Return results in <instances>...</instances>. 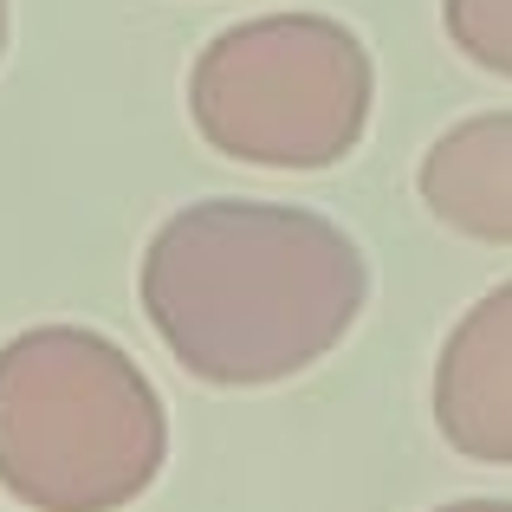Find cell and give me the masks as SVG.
<instances>
[{
    "label": "cell",
    "instance_id": "1",
    "mask_svg": "<svg viewBox=\"0 0 512 512\" xmlns=\"http://www.w3.org/2000/svg\"><path fill=\"white\" fill-rule=\"evenodd\" d=\"M137 299L195 383H292L363 318L370 266L338 221L286 201H195L150 234Z\"/></svg>",
    "mask_w": 512,
    "mask_h": 512
},
{
    "label": "cell",
    "instance_id": "2",
    "mask_svg": "<svg viewBox=\"0 0 512 512\" xmlns=\"http://www.w3.org/2000/svg\"><path fill=\"white\" fill-rule=\"evenodd\" d=\"M169 409L124 344L33 325L0 344V493L33 512H117L156 487Z\"/></svg>",
    "mask_w": 512,
    "mask_h": 512
},
{
    "label": "cell",
    "instance_id": "3",
    "mask_svg": "<svg viewBox=\"0 0 512 512\" xmlns=\"http://www.w3.org/2000/svg\"><path fill=\"white\" fill-rule=\"evenodd\" d=\"M370 46L331 13H260L201 46L188 117L201 143L247 169H331L370 130Z\"/></svg>",
    "mask_w": 512,
    "mask_h": 512
},
{
    "label": "cell",
    "instance_id": "4",
    "mask_svg": "<svg viewBox=\"0 0 512 512\" xmlns=\"http://www.w3.org/2000/svg\"><path fill=\"white\" fill-rule=\"evenodd\" d=\"M435 428L454 454L512 467V279L474 299L435 357Z\"/></svg>",
    "mask_w": 512,
    "mask_h": 512
},
{
    "label": "cell",
    "instance_id": "5",
    "mask_svg": "<svg viewBox=\"0 0 512 512\" xmlns=\"http://www.w3.org/2000/svg\"><path fill=\"white\" fill-rule=\"evenodd\" d=\"M422 208L448 234L480 247H512V111H480L448 124L422 156Z\"/></svg>",
    "mask_w": 512,
    "mask_h": 512
},
{
    "label": "cell",
    "instance_id": "6",
    "mask_svg": "<svg viewBox=\"0 0 512 512\" xmlns=\"http://www.w3.org/2000/svg\"><path fill=\"white\" fill-rule=\"evenodd\" d=\"M441 26L480 72L512 78V0H441Z\"/></svg>",
    "mask_w": 512,
    "mask_h": 512
},
{
    "label": "cell",
    "instance_id": "7",
    "mask_svg": "<svg viewBox=\"0 0 512 512\" xmlns=\"http://www.w3.org/2000/svg\"><path fill=\"white\" fill-rule=\"evenodd\" d=\"M435 512H512V500H454V506H435Z\"/></svg>",
    "mask_w": 512,
    "mask_h": 512
},
{
    "label": "cell",
    "instance_id": "8",
    "mask_svg": "<svg viewBox=\"0 0 512 512\" xmlns=\"http://www.w3.org/2000/svg\"><path fill=\"white\" fill-rule=\"evenodd\" d=\"M0 59H7V0H0Z\"/></svg>",
    "mask_w": 512,
    "mask_h": 512
}]
</instances>
